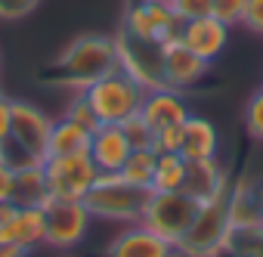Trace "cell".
Segmentation results:
<instances>
[{"instance_id":"29","label":"cell","mask_w":263,"mask_h":257,"mask_svg":"<svg viewBox=\"0 0 263 257\" xmlns=\"http://www.w3.org/2000/svg\"><path fill=\"white\" fill-rule=\"evenodd\" d=\"M16 168L7 158H0V201H16Z\"/></svg>"},{"instance_id":"34","label":"cell","mask_w":263,"mask_h":257,"mask_svg":"<svg viewBox=\"0 0 263 257\" xmlns=\"http://www.w3.org/2000/svg\"><path fill=\"white\" fill-rule=\"evenodd\" d=\"M0 257H28V251L13 248V245H0Z\"/></svg>"},{"instance_id":"5","label":"cell","mask_w":263,"mask_h":257,"mask_svg":"<svg viewBox=\"0 0 263 257\" xmlns=\"http://www.w3.org/2000/svg\"><path fill=\"white\" fill-rule=\"evenodd\" d=\"M84 93H87L99 124H124L130 115H137L143 108V99H146V87L137 84L124 68L108 71Z\"/></svg>"},{"instance_id":"32","label":"cell","mask_w":263,"mask_h":257,"mask_svg":"<svg viewBox=\"0 0 263 257\" xmlns=\"http://www.w3.org/2000/svg\"><path fill=\"white\" fill-rule=\"evenodd\" d=\"M10 124H13V99L0 93V149L10 143Z\"/></svg>"},{"instance_id":"13","label":"cell","mask_w":263,"mask_h":257,"mask_svg":"<svg viewBox=\"0 0 263 257\" xmlns=\"http://www.w3.org/2000/svg\"><path fill=\"white\" fill-rule=\"evenodd\" d=\"M180 41L201 59L214 62L223 56L226 44H229V25H223L214 16H201V19H189L180 25Z\"/></svg>"},{"instance_id":"6","label":"cell","mask_w":263,"mask_h":257,"mask_svg":"<svg viewBox=\"0 0 263 257\" xmlns=\"http://www.w3.org/2000/svg\"><path fill=\"white\" fill-rule=\"evenodd\" d=\"M198 208H201V201L192 198L183 189H177V192H149V201H146V211H143L140 223L177 245L186 235V229L192 226Z\"/></svg>"},{"instance_id":"4","label":"cell","mask_w":263,"mask_h":257,"mask_svg":"<svg viewBox=\"0 0 263 257\" xmlns=\"http://www.w3.org/2000/svg\"><path fill=\"white\" fill-rule=\"evenodd\" d=\"M146 201H149V189L130 186L118 174H99L84 198V205L93 217L115 220V223H140Z\"/></svg>"},{"instance_id":"30","label":"cell","mask_w":263,"mask_h":257,"mask_svg":"<svg viewBox=\"0 0 263 257\" xmlns=\"http://www.w3.org/2000/svg\"><path fill=\"white\" fill-rule=\"evenodd\" d=\"M37 4H41V0H0V19H7V22L25 19Z\"/></svg>"},{"instance_id":"19","label":"cell","mask_w":263,"mask_h":257,"mask_svg":"<svg viewBox=\"0 0 263 257\" xmlns=\"http://www.w3.org/2000/svg\"><path fill=\"white\" fill-rule=\"evenodd\" d=\"M90 140L93 134L87 127L68 121V118H59L53 121V131H50V146H47V158L53 155H78V152H90Z\"/></svg>"},{"instance_id":"18","label":"cell","mask_w":263,"mask_h":257,"mask_svg":"<svg viewBox=\"0 0 263 257\" xmlns=\"http://www.w3.org/2000/svg\"><path fill=\"white\" fill-rule=\"evenodd\" d=\"M217 149H220L217 127L208 118H201V115H189L183 121V146H180V155L186 161H198V158H217Z\"/></svg>"},{"instance_id":"11","label":"cell","mask_w":263,"mask_h":257,"mask_svg":"<svg viewBox=\"0 0 263 257\" xmlns=\"http://www.w3.org/2000/svg\"><path fill=\"white\" fill-rule=\"evenodd\" d=\"M211 71V62L195 56L180 38H171L167 44H161V75H164V87L174 90H189L195 84H201Z\"/></svg>"},{"instance_id":"24","label":"cell","mask_w":263,"mask_h":257,"mask_svg":"<svg viewBox=\"0 0 263 257\" xmlns=\"http://www.w3.org/2000/svg\"><path fill=\"white\" fill-rule=\"evenodd\" d=\"M62 118H68V121H74V124L87 127L90 134L99 127V118H96V112H93V105H90V99H87V93H84V90H81V93H74V96L68 99V105H65V115H62Z\"/></svg>"},{"instance_id":"9","label":"cell","mask_w":263,"mask_h":257,"mask_svg":"<svg viewBox=\"0 0 263 257\" xmlns=\"http://www.w3.org/2000/svg\"><path fill=\"white\" fill-rule=\"evenodd\" d=\"M118 44V68H124L137 84H143L146 90L164 87V75H161V44H146L130 38L124 28L115 38Z\"/></svg>"},{"instance_id":"16","label":"cell","mask_w":263,"mask_h":257,"mask_svg":"<svg viewBox=\"0 0 263 257\" xmlns=\"http://www.w3.org/2000/svg\"><path fill=\"white\" fill-rule=\"evenodd\" d=\"M134 152V146L127 143L121 124H99L90 140V158L99 168V174H118L127 161V155Z\"/></svg>"},{"instance_id":"23","label":"cell","mask_w":263,"mask_h":257,"mask_svg":"<svg viewBox=\"0 0 263 257\" xmlns=\"http://www.w3.org/2000/svg\"><path fill=\"white\" fill-rule=\"evenodd\" d=\"M121 131L127 137V143L134 146V149H155V131L149 127V121L137 112V115H130L124 124H121Z\"/></svg>"},{"instance_id":"2","label":"cell","mask_w":263,"mask_h":257,"mask_svg":"<svg viewBox=\"0 0 263 257\" xmlns=\"http://www.w3.org/2000/svg\"><path fill=\"white\" fill-rule=\"evenodd\" d=\"M229 192L232 183L217 192L214 198L201 201L192 226L186 229V235L177 242L180 257H220L229 245V232H232V214H229Z\"/></svg>"},{"instance_id":"12","label":"cell","mask_w":263,"mask_h":257,"mask_svg":"<svg viewBox=\"0 0 263 257\" xmlns=\"http://www.w3.org/2000/svg\"><path fill=\"white\" fill-rule=\"evenodd\" d=\"M105 257H180L177 245L161 238L143 223H130L121 235L111 238L105 248Z\"/></svg>"},{"instance_id":"31","label":"cell","mask_w":263,"mask_h":257,"mask_svg":"<svg viewBox=\"0 0 263 257\" xmlns=\"http://www.w3.org/2000/svg\"><path fill=\"white\" fill-rule=\"evenodd\" d=\"M241 25L254 34H263V0H245V13Z\"/></svg>"},{"instance_id":"35","label":"cell","mask_w":263,"mask_h":257,"mask_svg":"<svg viewBox=\"0 0 263 257\" xmlns=\"http://www.w3.org/2000/svg\"><path fill=\"white\" fill-rule=\"evenodd\" d=\"M0 158H7V152H4V149H0Z\"/></svg>"},{"instance_id":"25","label":"cell","mask_w":263,"mask_h":257,"mask_svg":"<svg viewBox=\"0 0 263 257\" xmlns=\"http://www.w3.org/2000/svg\"><path fill=\"white\" fill-rule=\"evenodd\" d=\"M245 131L251 140L263 143V87L257 93H251V99L245 105Z\"/></svg>"},{"instance_id":"15","label":"cell","mask_w":263,"mask_h":257,"mask_svg":"<svg viewBox=\"0 0 263 257\" xmlns=\"http://www.w3.org/2000/svg\"><path fill=\"white\" fill-rule=\"evenodd\" d=\"M140 115L149 121L152 131H164V127L183 124L192 112H189V102H186L183 90H174V87H155V90H146V99H143Z\"/></svg>"},{"instance_id":"7","label":"cell","mask_w":263,"mask_h":257,"mask_svg":"<svg viewBox=\"0 0 263 257\" xmlns=\"http://www.w3.org/2000/svg\"><path fill=\"white\" fill-rule=\"evenodd\" d=\"M44 177H47V195L59 201H84L90 186L99 177V168L93 164L90 152L78 155H53L44 158Z\"/></svg>"},{"instance_id":"28","label":"cell","mask_w":263,"mask_h":257,"mask_svg":"<svg viewBox=\"0 0 263 257\" xmlns=\"http://www.w3.org/2000/svg\"><path fill=\"white\" fill-rule=\"evenodd\" d=\"M180 146H183V124L155 131V152H180Z\"/></svg>"},{"instance_id":"20","label":"cell","mask_w":263,"mask_h":257,"mask_svg":"<svg viewBox=\"0 0 263 257\" xmlns=\"http://www.w3.org/2000/svg\"><path fill=\"white\" fill-rule=\"evenodd\" d=\"M16 205H44L47 195V177H44V161H25L16 164Z\"/></svg>"},{"instance_id":"22","label":"cell","mask_w":263,"mask_h":257,"mask_svg":"<svg viewBox=\"0 0 263 257\" xmlns=\"http://www.w3.org/2000/svg\"><path fill=\"white\" fill-rule=\"evenodd\" d=\"M183 180H186V158L180 152H158L152 192H177L183 189Z\"/></svg>"},{"instance_id":"10","label":"cell","mask_w":263,"mask_h":257,"mask_svg":"<svg viewBox=\"0 0 263 257\" xmlns=\"http://www.w3.org/2000/svg\"><path fill=\"white\" fill-rule=\"evenodd\" d=\"M180 25L183 22L174 16V10L155 0H140L124 19V31L146 44H167L171 38H180Z\"/></svg>"},{"instance_id":"27","label":"cell","mask_w":263,"mask_h":257,"mask_svg":"<svg viewBox=\"0 0 263 257\" xmlns=\"http://www.w3.org/2000/svg\"><path fill=\"white\" fill-rule=\"evenodd\" d=\"M241 13H245V0H211V16L220 19L223 25L241 22Z\"/></svg>"},{"instance_id":"1","label":"cell","mask_w":263,"mask_h":257,"mask_svg":"<svg viewBox=\"0 0 263 257\" xmlns=\"http://www.w3.org/2000/svg\"><path fill=\"white\" fill-rule=\"evenodd\" d=\"M118 68V44L108 34H81L74 38L50 65V84L65 90H87L99 78Z\"/></svg>"},{"instance_id":"3","label":"cell","mask_w":263,"mask_h":257,"mask_svg":"<svg viewBox=\"0 0 263 257\" xmlns=\"http://www.w3.org/2000/svg\"><path fill=\"white\" fill-rule=\"evenodd\" d=\"M50 131H53V118L37 108L34 102L13 99V124H10V143L4 146L7 161L25 164V161H44L47 146H50Z\"/></svg>"},{"instance_id":"8","label":"cell","mask_w":263,"mask_h":257,"mask_svg":"<svg viewBox=\"0 0 263 257\" xmlns=\"http://www.w3.org/2000/svg\"><path fill=\"white\" fill-rule=\"evenodd\" d=\"M47 214V245L50 248H74L87 238L93 214L87 211L84 201H59V198H47L44 205Z\"/></svg>"},{"instance_id":"26","label":"cell","mask_w":263,"mask_h":257,"mask_svg":"<svg viewBox=\"0 0 263 257\" xmlns=\"http://www.w3.org/2000/svg\"><path fill=\"white\" fill-rule=\"evenodd\" d=\"M171 10L180 22H189V19L211 16V0H171Z\"/></svg>"},{"instance_id":"14","label":"cell","mask_w":263,"mask_h":257,"mask_svg":"<svg viewBox=\"0 0 263 257\" xmlns=\"http://www.w3.org/2000/svg\"><path fill=\"white\" fill-rule=\"evenodd\" d=\"M0 245H13L22 251H31L37 245H47V214L41 205H16L13 220L0 229Z\"/></svg>"},{"instance_id":"21","label":"cell","mask_w":263,"mask_h":257,"mask_svg":"<svg viewBox=\"0 0 263 257\" xmlns=\"http://www.w3.org/2000/svg\"><path fill=\"white\" fill-rule=\"evenodd\" d=\"M155 161H158V152L155 149H134L127 155L124 168L118 171V177L137 189H149L152 192V177H155Z\"/></svg>"},{"instance_id":"33","label":"cell","mask_w":263,"mask_h":257,"mask_svg":"<svg viewBox=\"0 0 263 257\" xmlns=\"http://www.w3.org/2000/svg\"><path fill=\"white\" fill-rule=\"evenodd\" d=\"M16 214V201H0V229H4Z\"/></svg>"},{"instance_id":"17","label":"cell","mask_w":263,"mask_h":257,"mask_svg":"<svg viewBox=\"0 0 263 257\" xmlns=\"http://www.w3.org/2000/svg\"><path fill=\"white\" fill-rule=\"evenodd\" d=\"M229 186V174L223 171V164L217 158H198V161H186V180H183V192H189L198 201L214 198L217 192H223Z\"/></svg>"}]
</instances>
